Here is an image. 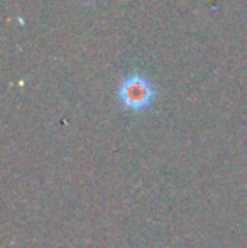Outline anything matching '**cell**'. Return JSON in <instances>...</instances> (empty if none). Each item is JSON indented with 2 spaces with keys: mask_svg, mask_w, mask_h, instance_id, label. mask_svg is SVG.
Wrapping results in <instances>:
<instances>
[{
  "mask_svg": "<svg viewBox=\"0 0 247 248\" xmlns=\"http://www.w3.org/2000/svg\"><path fill=\"white\" fill-rule=\"evenodd\" d=\"M80 3H85V5H90V3H93L95 0H78Z\"/></svg>",
  "mask_w": 247,
  "mask_h": 248,
  "instance_id": "obj_2",
  "label": "cell"
},
{
  "mask_svg": "<svg viewBox=\"0 0 247 248\" xmlns=\"http://www.w3.org/2000/svg\"><path fill=\"white\" fill-rule=\"evenodd\" d=\"M154 96V85L142 73H131L117 88V98L131 111H144L152 105Z\"/></svg>",
  "mask_w": 247,
  "mask_h": 248,
  "instance_id": "obj_1",
  "label": "cell"
}]
</instances>
